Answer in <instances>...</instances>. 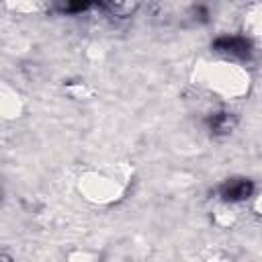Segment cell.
I'll use <instances>...</instances> for the list:
<instances>
[{"instance_id":"7a4b0ae2","label":"cell","mask_w":262,"mask_h":262,"mask_svg":"<svg viewBox=\"0 0 262 262\" xmlns=\"http://www.w3.org/2000/svg\"><path fill=\"white\" fill-rule=\"evenodd\" d=\"M250 194H252V182L250 180L235 178V180H229L221 186V196L225 201H242V199H248Z\"/></svg>"},{"instance_id":"277c9868","label":"cell","mask_w":262,"mask_h":262,"mask_svg":"<svg viewBox=\"0 0 262 262\" xmlns=\"http://www.w3.org/2000/svg\"><path fill=\"white\" fill-rule=\"evenodd\" d=\"M88 8V4H63V10L66 12H80V10H86Z\"/></svg>"},{"instance_id":"6da1fadb","label":"cell","mask_w":262,"mask_h":262,"mask_svg":"<svg viewBox=\"0 0 262 262\" xmlns=\"http://www.w3.org/2000/svg\"><path fill=\"white\" fill-rule=\"evenodd\" d=\"M213 47L217 51H225V53L239 55V57L250 55V41L244 39V37H219L213 43Z\"/></svg>"},{"instance_id":"3957f363","label":"cell","mask_w":262,"mask_h":262,"mask_svg":"<svg viewBox=\"0 0 262 262\" xmlns=\"http://www.w3.org/2000/svg\"><path fill=\"white\" fill-rule=\"evenodd\" d=\"M233 117L229 115V113H217V115H213L211 119H209V127H211V131H215V133H227V131H231V127H233Z\"/></svg>"}]
</instances>
